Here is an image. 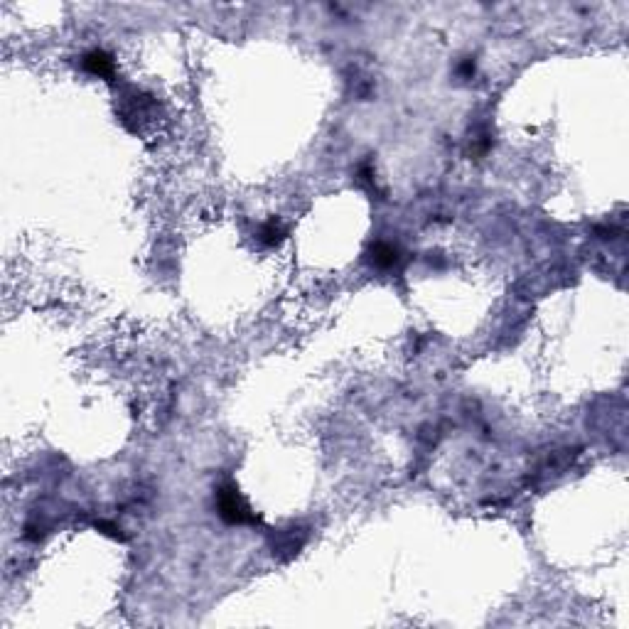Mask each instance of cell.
I'll return each mask as SVG.
<instances>
[{
	"instance_id": "2",
	"label": "cell",
	"mask_w": 629,
	"mask_h": 629,
	"mask_svg": "<svg viewBox=\"0 0 629 629\" xmlns=\"http://www.w3.org/2000/svg\"><path fill=\"white\" fill-rule=\"evenodd\" d=\"M84 67H86L91 74H99V77H111L113 74V59L111 54L101 52V49H94L84 57Z\"/></svg>"
},
{
	"instance_id": "1",
	"label": "cell",
	"mask_w": 629,
	"mask_h": 629,
	"mask_svg": "<svg viewBox=\"0 0 629 629\" xmlns=\"http://www.w3.org/2000/svg\"><path fill=\"white\" fill-rule=\"evenodd\" d=\"M217 506H219V514H222L224 521H229V523L256 521V517L251 514V509L246 506V501L241 499V494L236 492L234 487L219 489L217 492Z\"/></svg>"
},
{
	"instance_id": "4",
	"label": "cell",
	"mask_w": 629,
	"mask_h": 629,
	"mask_svg": "<svg viewBox=\"0 0 629 629\" xmlns=\"http://www.w3.org/2000/svg\"><path fill=\"white\" fill-rule=\"evenodd\" d=\"M283 236H285V231H283V226L278 222L263 224V229H261V241L268 244V246H276V244H281Z\"/></svg>"
},
{
	"instance_id": "3",
	"label": "cell",
	"mask_w": 629,
	"mask_h": 629,
	"mask_svg": "<svg viewBox=\"0 0 629 629\" xmlns=\"http://www.w3.org/2000/svg\"><path fill=\"white\" fill-rule=\"evenodd\" d=\"M371 259L379 268H391V265L399 263V248L391 246V244H383L379 241L377 246L371 248Z\"/></svg>"
}]
</instances>
